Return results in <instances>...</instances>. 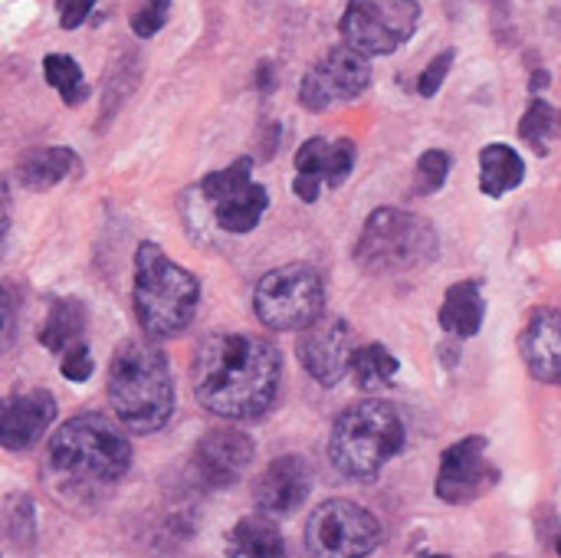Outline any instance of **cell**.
Listing matches in <instances>:
<instances>
[{
    "label": "cell",
    "instance_id": "cell-1",
    "mask_svg": "<svg viewBox=\"0 0 561 558\" xmlns=\"http://www.w3.org/2000/svg\"><path fill=\"white\" fill-rule=\"evenodd\" d=\"M191 378L204 411L227 421H256L276 401L283 358L260 335L214 332L197 345Z\"/></svg>",
    "mask_w": 561,
    "mask_h": 558
},
{
    "label": "cell",
    "instance_id": "cell-2",
    "mask_svg": "<svg viewBox=\"0 0 561 558\" xmlns=\"http://www.w3.org/2000/svg\"><path fill=\"white\" fill-rule=\"evenodd\" d=\"M46 464L59 490L95 493L128 474L131 444L108 418L76 414L49 437Z\"/></svg>",
    "mask_w": 561,
    "mask_h": 558
},
{
    "label": "cell",
    "instance_id": "cell-3",
    "mask_svg": "<svg viewBox=\"0 0 561 558\" xmlns=\"http://www.w3.org/2000/svg\"><path fill=\"white\" fill-rule=\"evenodd\" d=\"M108 405L131 434H154L171 421L174 385L158 345L128 339L115 349L108 365Z\"/></svg>",
    "mask_w": 561,
    "mask_h": 558
},
{
    "label": "cell",
    "instance_id": "cell-4",
    "mask_svg": "<svg viewBox=\"0 0 561 558\" xmlns=\"http://www.w3.org/2000/svg\"><path fill=\"white\" fill-rule=\"evenodd\" d=\"M135 316L148 339L184 332L201 303V283L178 266L158 243H141L135 253Z\"/></svg>",
    "mask_w": 561,
    "mask_h": 558
},
{
    "label": "cell",
    "instance_id": "cell-5",
    "mask_svg": "<svg viewBox=\"0 0 561 558\" xmlns=\"http://www.w3.org/2000/svg\"><path fill=\"white\" fill-rule=\"evenodd\" d=\"M404 447V424L385 401H362L339 414L329 437V460L348 480H375Z\"/></svg>",
    "mask_w": 561,
    "mask_h": 558
},
{
    "label": "cell",
    "instance_id": "cell-6",
    "mask_svg": "<svg viewBox=\"0 0 561 558\" xmlns=\"http://www.w3.org/2000/svg\"><path fill=\"white\" fill-rule=\"evenodd\" d=\"M437 253H440L437 230L424 217L411 210H398V207L375 210L365 220L362 237L355 243V263L371 276H394V273L421 270Z\"/></svg>",
    "mask_w": 561,
    "mask_h": 558
},
{
    "label": "cell",
    "instance_id": "cell-7",
    "mask_svg": "<svg viewBox=\"0 0 561 558\" xmlns=\"http://www.w3.org/2000/svg\"><path fill=\"white\" fill-rule=\"evenodd\" d=\"M325 289L322 276L309 263H289L270 270L253 289V309L266 329L296 332L322 316Z\"/></svg>",
    "mask_w": 561,
    "mask_h": 558
},
{
    "label": "cell",
    "instance_id": "cell-8",
    "mask_svg": "<svg viewBox=\"0 0 561 558\" xmlns=\"http://www.w3.org/2000/svg\"><path fill=\"white\" fill-rule=\"evenodd\" d=\"M417 20V0H348L342 16V39L368 59L388 56L414 36Z\"/></svg>",
    "mask_w": 561,
    "mask_h": 558
},
{
    "label": "cell",
    "instance_id": "cell-9",
    "mask_svg": "<svg viewBox=\"0 0 561 558\" xmlns=\"http://www.w3.org/2000/svg\"><path fill=\"white\" fill-rule=\"evenodd\" d=\"M378 539V520L352 500H329L306 523V549L316 558H368Z\"/></svg>",
    "mask_w": 561,
    "mask_h": 558
},
{
    "label": "cell",
    "instance_id": "cell-10",
    "mask_svg": "<svg viewBox=\"0 0 561 558\" xmlns=\"http://www.w3.org/2000/svg\"><path fill=\"white\" fill-rule=\"evenodd\" d=\"M253 161L237 158L230 168H220L201 181L204 201L214 210V220L227 234H250L270 207V194L253 181Z\"/></svg>",
    "mask_w": 561,
    "mask_h": 558
},
{
    "label": "cell",
    "instance_id": "cell-11",
    "mask_svg": "<svg viewBox=\"0 0 561 558\" xmlns=\"http://www.w3.org/2000/svg\"><path fill=\"white\" fill-rule=\"evenodd\" d=\"M371 82V62L348 43L329 49L299 82V102L309 112H325L335 102L358 99Z\"/></svg>",
    "mask_w": 561,
    "mask_h": 558
},
{
    "label": "cell",
    "instance_id": "cell-12",
    "mask_svg": "<svg viewBox=\"0 0 561 558\" xmlns=\"http://www.w3.org/2000/svg\"><path fill=\"white\" fill-rule=\"evenodd\" d=\"M500 483V470L486 457V437L473 434L447 447L437 470V497L450 506H467Z\"/></svg>",
    "mask_w": 561,
    "mask_h": 558
},
{
    "label": "cell",
    "instance_id": "cell-13",
    "mask_svg": "<svg viewBox=\"0 0 561 558\" xmlns=\"http://www.w3.org/2000/svg\"><path fill=\"white\" fill-rule=\"evenodd\" d=\"M302 368L325 388L339 385L352 368V329L339 316H319L312 326L299 329L296 342Z\"/></svg>",
    "mask_w": 561,
    "mask_h": 558
},
{
    "label": "cell",
    "instance_id": "cell-14",
    "mask_svg": "<svg viewBox=\"0 0 561 558\" xmlns=\"http://www.w3.org/2000/svg\"><path fill=\"white\" fill-rule=\"evenodd\" d=\"M355 168V141L352 138H339V141H325V138H309L302 141V148L296 151V181L293 191L312 204L322 191V184L329 187H342L345 178Z\"/></svg>",
    "mask_w": 561,
    "mask_h": 558
},
{
    "label": "cell",
    "instance_id": "cell-15",
    "mask_svg": "<svg viewBox=\"0 0 561 558\" xmlns=\"http://www.w3.org/2000/svg\"><path fill=\"white\" fill-rule=\"evenodd\" d=\"M250 464H253V441L233 428H214L194 447V474L210 490L233 487Z\"/></svg>",
    "mask_w": 561,
    "mask_h": 558
},
{
    "label": "cell",
    "instance_id": "cell-16",
    "mask_svg": "<svg viewBox=\"0 0 561 558\" xmlns=\"http://www.w3.org/2000/svg\"><path fill=\"white\" fill-rule=\"evenodd\" d=\"M312 490V470L299 454L276 457L253 483V503L266 516H293Z\"/></svg>",
    "mask_w": 561,
    "mask_h": 558
},
{
    "label": "cell",
    "instance_id": "cell-17",
    "mask_svg": "<svg viewBox=\"0 0 561 558\" xmlns=\"http://www.w3.org/2000/svg\"><path fill=\"white\" fill-rule=\"evenodd\" d=\"M56 421V398L43 388L16 395L0 411V441L7 451H30Z\"/></svg>",
    "mask_w": 561,
    "mask_h": 558
},
{
    "label": "cell",
    "instance_id": "cell-18",
    "mask_svg": "<svg viewBox=\"0 0 561 558\" xmlns=\"http://www.w3.org/2000/svg\"><path fill=\"white\" fill-rule=\"evenodd\" d=\"M519 352L533 378L561 388V312L539 309L519 339Z\"/></svg>",
    "mask_w": 561,
    "mask_h": 558
},
{
    "label": "cell",
    "instance_id": "cell-19",
    "mask_svg": "<svg viewBox=\"0 0 561 558\" xmlns=\"http://www.w3.org/2000/svg\"><path fill=\"white\" fill-rule=\"evenodd\" d=\"M82 171V161L72 148L49 145V148H30L16 161V178L30 191H49L66 178H76Z\"/></svg>",
    "mask_w": 561,
    "mask_h": 558
},
{
    "label": "cell",
    "instance_id": "cell-20",
    "mask_svg": "<svg viewBox=\"0 0 561 558\" xmlns=\"http://www.w3.org/2000/svg\"><path fill=\"white\" fill-rule=\"evenodd\" d=\"M483 316H486V303H483L480 283H473V280L450 286L444 296V306L437 312L440 329L457 339H473L483 329Z\"/></svg>",
    "mask_w": 561,
    "mask_h": 558
},
{
    "label": "cell",
    "instance_id": "cell-21",
    "mask_svg": "<svg viewBox=\"0 0 561 558\" xmlns=\"http://www.w3.org/2000/svg\"><path fill=\"white\" fill-rule=\"evenodd\" d=\"M230 558H286V543L273 516H243L227 536Z\"/></svg>",
    "mask_w": 561,
    "mask_h": 558
},
{
    "label": "cell",
    "instance_id": "cell-22",
    "mask_svg": "<svg viewBox=\"0 0 561 558\" xmlns=\"http://www.w3.org/2000/svg\"><path fill=\"white\" fill-rule=\"evenodd\" d=\"M526 178V161L516 148L493 141L480 151V191L486 197H503L513 187H519Z\"/></svg>",
    "mask_w": 561,
    "mask_h": 558
},
{
    "label": "cell",
    "instance_id": "cell-23",
    "mask_svg": "<svg viewBox=\"0 0 561 558\" xmlns=\"http://www.w3.org/2000/svg\"><path fill=\"white\" fill-rule=\"evenodd\" d=\"M85 332V309L79 299H56L43 329H39V345L46 352H69L72 345L82 342Z\"/></svg>",
    "mask_w": 561,
    "mask_h": 558
},
{
    "label": "cell",
    "instance_id": "cell-24",
    "mask_svg": "<svg viewBox=\"0 0 561 558\" xmlns=\"http://www.w3.org/2000/svg\"><path fill=\"white\" fill-rule=\"evenodd\" d=\"M398 368H401L398 358L378 342L352 352V375H355L358 388H365V391H375V388H385L388 382H394Z\"/></svg>",
    "mask_w": 561,
    "mask_h": 558
},
{
    "label": "cell",
    "instance_id": "cell-25",
    "mask_svg": "<svg viewBox=\"0 0 561 558\" xmlns=\"http://www.w3.org/2000/svg\"><path fill=\"white\" fill-rule=\"evenodd\" d=\"M43 79L59 92L66 105H82L89 99V82L82 76V66L66 53H49L43 59Z\"/></svg>",
    "mask_w": 561,
    "mask_h": 558
},
{
    "label": "cell",
    "instance_id": "cell-26",
    "mask_svg": "<svg viewBox=\"0 0 561 558\" xmlns=\"http://www.w3.org/2000/svg\"><path fill=\"white\" fill-rule=\"evenodd\" d=\"M519 135L533 151L549 155V148L561 138V112L546 99H536L519 122Z\"/></svg>",
    "mask_w": 561,
    "mask_h": 558
},
{
    "label": "cell",
    "instance_id": "cell-27",
    "mask_svg": "<svg viewBox=\"0 0 561 558\" xmlns=\"http://www.w3.org/2000/svg\"><path fill=\"white\" fill-rule=\"evenodd\" d=\"M447 174H450V155L440 151V148H431L417 158V168H414V187L411 194L414 197H427L434 191H440L447 184Z\"/></svg>",
    "mask_w": 561,
    "mask_h": 558
},
{
    "label": "cell",
    "instance_id": "cell-28",
    "mask_svg": "<svg viewBox=\"0 0 561 558\" xmlns=\"http://www.w3.org/2000/svg\"><path fill=\"white\" fill-rule=\"evenodd\" d=\"M168 10H171V0H141V7L131 13V30H135L141 39H151V36L164 26Z\"/></svg>",
    "mask_w": 561,
    "mask_h": 558
},
{
    "label": "cell",
    "instance_id": "cell-29",
    "mask_svg": "<svg viewBox=\"0 0 561 558\" xmlns=\"http://www.w3.org/2000/svg\"><path fill=\"white\" fill-rule=\"evenodd\" d=\"M454 59H457V53L454 49H444L440 56H434L431 59V66L421 72V79H417V92L424 95V99H431V95H437L440 92V86H444V79L450 76V69H454Z\"/></svg>",
    "mask_w": 561,
    "mask_h": 558
},
{
    "label": "cell",
    "instance_id": "cell-30",
    "mask_svg": "<svg viewBox=\"0 0 561 558\" xmlns=\"http://www.w3.org/2000/svg\"><path fill=\"white\" fill-rule=\"evenodd\" d=\"M59 372H62L66 382H76V385H79V382H89V378H92V355H89V345L79 342V345H72L69 352H62Z\"/></svg>",
    "mask_w": 561,
    "mask_h": 558
},
{
    "label": "cell",
    "instance_id": "cell-31",
    "mask_svg": "<svg viewBox=\"0 0 561 558\" xmlns=\"http://www.w3.org/2000/svg\"><path fill=\"white\" fill-rule=\"evenodd\" d=\"M95 0H56V13H59V26L62 30H76L85 23V16L92 13Z\"/></svg>",
    "mask_w": 561,
    "mask_h": 558
},
{
    "label": "cell",
    "instance_id": "cell-32",
    "mask_svg": "<svg viewBox=\"0 0 561 558\" xmlns=\"http://www.w3.org/2000/svg\"><path fill=\"white\" fill-rule=\"evenodd\" d=\"M427 558H450V556H427Z\"/></svg>",
    "mask_w": 561,
    "mask_h": 558
},
{
    "label": "cell",
    "instance_id": "cell-33",
    "mask_svg": "<svg viewBox=\"0 0 561 558\" xmlns=\"http://www.w3.org/2000/svg\"><path fill=\"white\" fill-rule=\"evenodd\" d=\"M559 556H561V539H559Z\"/></svg>",
    "mask_w": 561,
    "mask_h": 558
}]
</instances>
